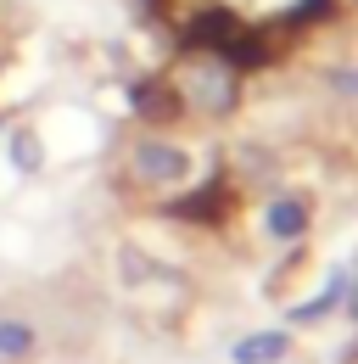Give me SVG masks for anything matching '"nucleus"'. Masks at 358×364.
Masks as SVG:
<instances>
[{"label": "nucleus", "mask_w": 358, "mask_h": 364, "mask_svg": "<svg viewBox=\"0 0 358 364\" xmlns=\"http://www.w3.org/2000/svg\"><path fill=\"white\" fill-rule=\"evenodd\" d=\"M129 180L140 191H174V185L190 180V151L179 140H163V135H140L129 146Z\"/></svg>", "instance_id": "nucleus-1"}, {"label": "nucleus", "mask_w": 358, "mask_h": 364, "mask_svg": "<svg viewBox=\"0 0 358 364\" xmlns=\"http://www.w3.org/2000/svg\"><path fill=\"white\" fill-rule=\"evenodd\" d=\"M40 353V325L23 314H0V364H28Z\"/></svg>", "instance_id": "nucleus-2"}, {"label": "nucleus", "mask_w": 358, "mask_h": 364, "mask_svg": "<svg viewBox=\"0 0 358 364\" xmlns=\"http://www.w3.org/2000/svg\"><path fill=\"white\" fill-rule=\"evenodd\" d=\"M291 353V336L286 331H258V336H241L235 348H229V359L235 364H274Z\"/></svg>", "instance_id": "nucleus-3"}, {"label": "nucleus", "mask_w": 358, "mask_h": 364, "mask_svg": "<svg viewBox=\"0 0 358 364\" xmlns=\"http://www.w3.org/2000/svg\"><path fill=\"white\" fill-rule=\"evenodd\" d=\"M6 151H11V168H17V174H40L45 168V140L34 135V129H23V124L6 135Z\"/></svg>", "instance_id": "nucleus-4"}, {"label": "nucleus", "mask_w": 358, "mask_h": 364, "mask_svg": "<svg viewBox=\"0 0 358 364\" xmlns=\"http://www.w3.org/2000/svg\"><path fill=\"white\" fill-rule=\"evenodd\" d=\"M0 129H6V118H0Z\"/></svg>", "instance_id": "nucleus-5"}]
</instances>
